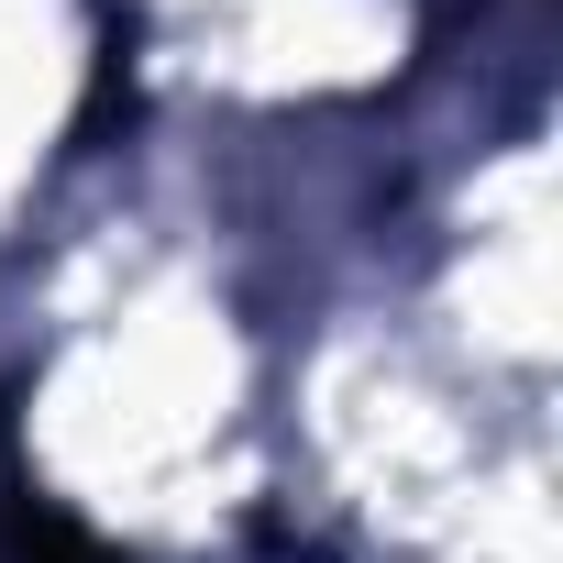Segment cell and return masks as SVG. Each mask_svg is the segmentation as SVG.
<instances>
[{
  "label": "cell",
  "mask_w": 563,
  "mask_h": 563,
  "mask_svg": "<svg viewBox=\"0 0 563 563\" xmlns=\"http://www.w3.org/2000/svg\"><path fill=\"white\" fill-rule=\"evenodd\" d=\"M0 563H122V552H111V541H89L45 486L0 475Z\"/></svg>",
  "instance_id": "1"
}]
</instances>
